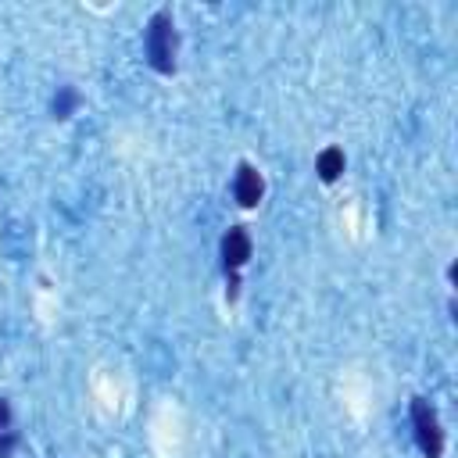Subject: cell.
<instances>
[{"mask_svg": "<svg viewBox=\"0 0 458 458\" xmlns=\"http://www.w3.org/2000/svg\"><path fill=\"white\" fill-rule=\"evenodd\" d=\"M261 197H265V175L250 161H240L236 165V175H233V200L250 211V208L261 204Z\"/></svg>", "mask_w": 458, "mask_h": 458, "instance_id": "277c9868", "label": "cell"}, {"mask_svg": "<svg viewBox=\"0 0 458 458\" xmlns=\"http://www.w3.org/2000/svg\"><path fill=\"white\" fill-rule=\"evenodd\" d=\"M4 429H14V411H11V401L0 397V433Z\"/></svg>", "mask_w": 458, "mask_h": 458, "instance_id": "ba28073f", "label": "cell"}, {"mask_svg": "<svg viewBox=\"0 0 458 458\" xmlns=\"http://www.w3.org/2000/svg\"><path fill=\"white\" fill-rule=\"evenodd\" d=\"M408 419H411V437H415L419 451L426 458H444L447 433H444V422H440L437 408L426 397H411L408 401Z\"/></svg>", "mask_w": 458, "mask_h": 458, "instance_id": "3957f363", "label": "cell"}, {"mask_svg": "<svg viewBox=\"0 0 458 458\" xmlns=\"http://www.w3.org/2000/svg\"><path fill=\"white\" fill-rule=\"evenodd\" d=\"M18 444H21V433H18V429H4V433H0V458H11Z\"/></svg>", "mask_w": 458, "mask_h": 458, "instance_id": "52a82bcc", "label": "cell"}, {"mask_svg": "<svg viewBox=\"0 0 458 458\" xmlns=\"http://www.w3.org/2000/svg\"><path fill=\"white\" fill-rule=\"evenodd\" d=\"M143 54H147V64L157 72V75H172L175 64H179V29H175V18L172 11H154L150 21H147V32H143Z\"/></svg>", "mask_w": 458, "mask_h": 458, "instance_id": "6da1fadb", "label": "cell"}, {"mask_svg": "<svg viewBox=\"0 0 458 458\" xmlns=\"http://www.w3.org/2000/svg\"><path fill=\"white\" fill-rule=\"evenodd\" d=\"M250 254H254V240H250L247 225H229L225 236H222V243H218L222 272H225V279H229V286H225V297H229V301L240 297V272L247 268Z\"/></svg>", "mask_w": 458, "mask_h": 458, "instance_id": "7a4b0ae2", "label": "cell"}, {"mask_svg": "<svg viewBox=\"0 0 458 458\" xmlns=\"http://www.w3.org/2000/svg\"><path fill=\"white\" fill-rule=\"evenodd\" d=\"M344 168H347V157H344V150L340 147H322L318 154H315V175L322 179V182H336L340 175H344Z\"/></svg>", "mask_w": 458, "mask_h": 458, "instance_id": "5b68a950", "label": "cell"}, {"mask_svg": "<svg viewBox=\"0 0 458 458\" xmlns=\"http://www.w3.org/2000/svg\"><path fill=\"white\" fill-rule=\"evenodd\" d=\"M79 104H82V93L75 86H57L54 97H50V114L57 122H64V118H72L79 111Z\"/></svg>", "mask_w": 458, "mask_h": 458, "instance_id": "8992f818", "label": "cell"}]
</instances>
